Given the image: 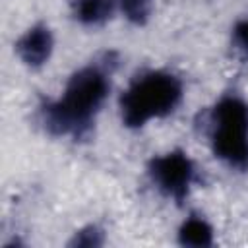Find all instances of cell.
<instances>
[{"label":"cell","instance_id":"cell-1","mask_svg":"<svg viewBox=\"0 0 248 248\" xmlns=\"http://www.w3.org/2000/svg\"><path fill=\"white\" fill-rule=\"evenodd\" d=\"M112 66V54H107L105 60L91 62L74 72L62 95L41 108L45 130L52 136H72L76 140L89 134L108 99Z\"/></svg>","mask_w":248,"mask_h":248},{"label":"cell","instance_id":"cell-2","mask_svg":"<svg viewBox=\"0 0 248 248\" xmlns=\"http://www.w3.org/2000/svg\"><path fill=\"white\" fill-rule=\"evenodd\" d=\"M182 81L167 70H147L136 76L122 91L118 108L122 124L141 128L151 120L167 118L182 103Z\"/></svg>","mask_w":248,"mask_h":248},{"label":"cell","instance_id":"cell-3","mask_svg":"<svg viewBox=\"0 0 248 248\" xmlns=\"http://www.w3.org/2000/svg\"><path fill=\"white\" fill-rule=\"evenodd\" d=\"M207 136L213 155L236 170L248 169V103L234 95H223L209 110Z\"/></svg>","mask_w":248,"mask_h":248},{"label":"cell","instance_id":"cell-4","mask_svg":"<svg viewBox=\"0 0 248 248\" xmlns=\"http://www.w3.org/2000/svg\"><path fill=\"white\" fill-rule=\"evenodd\" d=\"M147 174L165 198L182 202L196 182V165L186 151L172 149L153 157L147 165Z\"/></svg>","mask_w":248,"mask_h":248},{"label":"cell","instance_id":"cell-5","mask_svg":"<svg viewBox=\"0 0 248 248\" xmlns=\"http://www.w3.org/2000/svg\"><path fill=\"white\" fill-rule=\"evenodd\" d=\"M54 48V37L48 25L37 23L29 27L16 43L17 58L29 68H41L50 60Z\"/></svg>","mask_w":248,"mask_h":248},{"label":"cell","instance_id":"cell-6","mask_svg":"<svg viewBox=\"0 0 248 248\" xmlns=\"http://www.w3.org/2000/svg\"><path fill=\"white\" fill-rule=\"evenodd\" d=\"M116 10L114 0H72V16L78 23L87 27L103 25Z\"/></svg>","mask_w":248,"mask_h":248},{"label":"cell","instance_id":"cell-7","mask_svg":"<svg viewBox=\"0 0 248 248\" xmlns=\"http://www.w3.org/2000/svg\"><path fill=\"white\" fill-rule=\"evenodd\" d=\"M178 242L182 246H211L213 244V227L209 221L202 215H190L188 219L182 221L178 227Z\"/></svg>","mask_w":248,"mask_h":248},{"label":"cell","instance_id":"cell-8","mask_svg":"<svg viewBox=\"0 0 248 248\" xmlns=\"http://www.w3.org/2000/svg\"><path fill=\"white\" fill-rule=\"evenodd\" d=\"M116 10L134 25H143L153 14V0H114Z\"/></svg>","mask_w":248,"mask_h":248},{"label":"cell","instance_id":"cell-9","mask_svg":"<svg viewBox=\"0 0 248 248\" xmlns=\"http://www.w3.org/2000/svg\"><path fill=\"white\" fill-rule=\"evenodd\" d=\"M103 232L97 229V227H85V229H81L79 232H76V236H74V240H72V244H78V246H99L101 242H103V236H101Z\"/></svg>","mask_w":248,"mask_h":248},{"label":"cell","instance_id":"cell-10","mask_svg":"<svg viewBox=\"0 0 248 248\" xmlns=\"http://www.w3.org/2000/svg\"><path fill=\"white\" fill-rule=\"evenodd\" d=\"M232 43L236 48L248 52V19H240L232 27Z\"/></svg>","mask_w":248,"mask_h":248}]
</instances>
